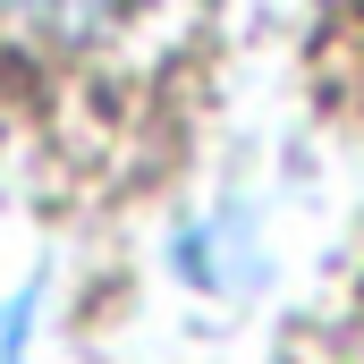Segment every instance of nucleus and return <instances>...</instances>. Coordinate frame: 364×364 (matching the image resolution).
Segmentation results:
<instances>
[{
	"mask_svg": "<svg viewBox=\"0 0 364 364\" xmlns=\"http://www.w3.org/2000/svg\"><path fill=\"white\" fill-rule=\"evenodd\" d=\"M119 9H127V0H0L9 34H26V43H43V51H77L93 34H110Z\"/></svg>",
	"mask_w": 364,
	"mask_h": 364,
	"instance_id": "nucleus-1",
	"label": "nucleus"
}]
</instances>
